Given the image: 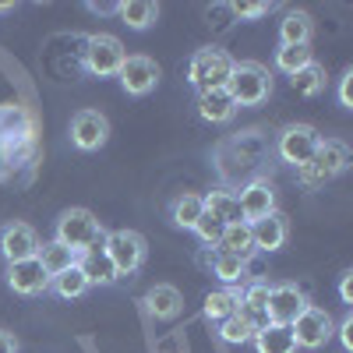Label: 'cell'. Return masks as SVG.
Returning a JSON list of instances; mask_svg holds the SVG:
<instances>
[{
    "instance_id": "obj_36",
    "label": "cell",
    "mask_w": 353,
    "mask_h": 353,
    "mask_svg": "<svg viewBox=\"0 0 353 353\" xmlns=\"http://www.w3.org/2000/svg\"><path fill=\"white\" fill-rule=\"evenodd\" d=\"M297 181H301L304 188H311V191H314V188H325V184H329V176L321 173L314 163H304V166H297Z\"/></svg>"
},
{
    "instance_id": "obj_42",
    "label": "cell",
    "mask_w": 353,
    "mask_h": 353,
    "mask_svg": "<svg viewBox=\"0 0 353 353\" xmlns=\"http://www.w3.org/2000/svg\"><path fill=\"white\" fill-rule=\"evenodd\" d=\"M117 8H121V4H99V0H92V4H88V11H92V14H117Z\"/></svg>"
},
{
    "instance_id": "obj_22",
    "label": "cell",
    "mask_w": 353,
    "mask_h": 353,
    "mask_svg": "<svg viewBox=\"0 0 353 353\" xmlns=\"http://www.w3.org/2000/svg\"><path fill=\"white\" fill-rule=\"evenodd\" d=\"M216 251H219V254H233V258L251 261V254H254L251 226H248V223H233V226H226V230H223V237H219V244H216Z\"/></svg>"
},
{
    "instance_id": "obj_8",
    "label": "cell",
    "mask_w": 353,
    "mask_h": 353,
    "mask_svg": "<svg viewBox=\"0 0 353 353\" xmlns=\"http://www.w3.org/2000/svg\"><path fill=\"white\" fill-rule=\"evenodd\" d=\"M318 141H321V134H318L311 124H290V128L279 134V141H276V152H279V159L290 163V166H304V163L314 159Z\"/></svg>"
},
{
    "instance_id": "obj_39",
    "label": "cell",
    "mask_w": 353,
    "mask_h": 353,
    "mask_svg": "<svg viewBox=\"0 0 353 353\" xmlns=\"http://www.w3.org/2000/svg\"><path fill=\"white\" fill-rule=\"evenodd\" d=\"M339 297H343V304H353V269H346L339 276Z\"/></svg>"
},
{
    "instance_id": "obj_25",
    "label": "cell",
    "mask_w": 353,
    "mask_h": 353,
    "mask_svg": "<svg viewBox=\"0 0 353 353\" xmlns=\"http://www.w3.org/2000/svg\"><path fill=\"white\" fill-rule=\"evenodd\" d=\"M36 258H39L43 272H46L50 279H53V276H61V272H68V269H74V265H78V254H74L71 248H64V244H57V241L43 244Z\"/></svg>"
},
{
    "instance_id": "obj_24",
    "label": "cell",
    "mask_w": 353,
    "mask_h": 353,
    "mask_svg": "<svg viewBox=\"0 0 353 353\" xmlns=\"http://www.w3.org/2000/svg\"><path fill=\"white\" fill-rule=\"evenodd\" d=\"M237 304H241V293L233 290V286H226V290H212L209 297H205V304H201V314L219 325V321H226L230 314H237Z\"/></svg>"
},
{
    "instance_id": "obj_35",
    "label": "cell",
    "mask_w": 353,
    "mask_h": 353,
    "mask_svg": "<svg viewBox=\"0 0 353 353\" xmlns=\"http://www.w3.org/2000/svg\"><path fill=\"white\" fill-rule=\"evenodd\" d=\"M269 8H272V4H261V0H237L230 11L237 14L241 21H254V18H261V14H269Z\"/></svg>"
},
{
    "instance_id": "obj_5",
    "label": "cell",
    "mask_w": 353,
    "mask_h": 353,
    "mask_svg": "<svg viewBox=\"0 0 353 353\" xmlns=\"http://www.w3.org/2000/svg\"><path fill=\"white\" fill-rule=\"evenodd\" d=\"M103 251L113 261L117 276H134L145 261V237L134 230H113L103 237Z\"/></svg>"
},
{
    "instance_id": "obj_13",
    "label": "cell",
    "mask_w": 353,
    "mask_h": 353,
    "mask_svg": "<svg viewBox=\"0 0 353 353\" xmlns=\"http://www.w3.org/2000/svg\"><path fill=\"white\" fill-rule=\"evenodd\" d=\"M237 201H241L244 223H254V219H261V216L276 212V188H272L269 176H254L251 184H244V188H241Z\"/></svg>"
},
{
    "instance_id": "obj_16",
    "label": "cell",
    "mask_w": 353,
    "mask_h": 353,
    "mask_svg": "<svg viewBox=\"0 0 353 353\" xmlns=\"http://www.w3.org/2000/svg\"><path fill=\"white\" fill-rule=\"evenodd\" d=\"M184 307V297H181V290L170 286V283H159L152 286L149 293H145V311H149V318L156 321H173L176 314H181Z\"/></svg>"
},
{
    "instance_id": "obj_3",
    "label": "cell",
    "mask_w": 353,
    "mask_h": 353,
    "mask_svg": "<svg viewBox=\"0 0 353 353\" xmlns=\"http://www.w3.org/2000/svg\"><path fill=\"white\" fill-rule=\"evenodd\" d=\"M233 74V57L226 50H212V46H205L191 57V64H188V81L198 88V92H209V88H226Z\"/></svg>"
},
{
    "instance_id": "obj_33",
    "label": "cell",
    "mask_w": 353,
    "mask_h": 353,
    "mask_svg": "<svg viewBox=\"0 0 353 353\" xmlns=\"http://www.w3.org/2000/svg\"><path fill=\"white\" fill-rule=\"evenodd\" d=\"M251 325L241 318V314H230L226 321H219V339L223 343H251Z\"/></svg>"
},
{
    "instance_id": "obj_4",
    "label": "cell",
    "mask_w": 353,
    "mask_h": 353,
    "mask_svg": "<svg viewBox=\"0 0 353 353\" xmlns=\"http://www.w3.org/2000/svg\"><path fill=\"white\" fill-rule=\"evenodd\" d=\"M226 92L233 96L237 106H261L272 92V78L261 64H233V74L226 81Z\"/></svg>"
},
{
    "instance_id": "obj_41",
    "label": "cell",
    "mask_w": 353,
    "mask_h": 353,
    "mask_svg": "<svg viewBox=\"0 0 353 353\" xmlns=\"http://www.w3.org/2000/svg\"><path fill=\"white\" fill-rule=\"evenodd\" d=\"M0 353H18V339L4 329H0Z\"/></svg>"
},
{
    "instance_id": "obj_37",
    "label": "cell",
    "mask_w": 353,
    "mask_h": 353,
    "mask_svg": "<svg viewBox=\"0 0 353 353\" xmlns=\"http://www.w3.org/2000/svg\"><path fill=\"white\" fill-rule=\"evenodd\" d=\"M237 314L251 325V332H258V329H265L269 325V311H261V307H248V304H237Z\"/></svg>"
},
{
    "instance_id": "obj_15",
    "label": "cell",
    "mask_w": 353,
    "mask_h": 353,
    "mask_svg": "<svg viewBox=\"0 0 353 353\" xmlns=\"http://www.w3.org/2000/svg\"><path fill=\"white\" fill-rule=\"evenodd\" d=\"M251 226V241H254V251H279L290 237V223L283 212H269V216H261Z\"/></svg>"
},
{
    "instance_id": "obj_18",
    "label": "cell",
    "mask_w": 353,
    "mask_h": 353,
    "mask_svg": "<svg viewBox=\"0 0 353 353\" xmlns=\"http://www.w3.org/2000/svg\"><path fill=\"white\" fill-rule=\"evenodd\" d=\"M78 269H81V276L88 279V286H113L117 279H121L103 248H92V251L78 254Z\"/></svg>"
},
{
    "instance_id": "obj_17",
    "label": "cell",
    "mask_w": 353,
    "mask_h": 353,
    "mask_svg": "<svg viewBox=\"0 0 353 353\" xmlns=\"http://www.w3.org/2000/svg\"><path fill=\"white\" fill-rule=\"evenodd\" d=\"M237 113V103L226 88H209V92H198V117L209 124H226Z\"/></svg>"
},
{
    "instance_id": "obj_43",
    "label": "cell",
    "mask_w": 353,
    "mask_h": 353,
    "mask_svg": "<svg viewBox=\"0 0 353 353\" xmlns=\"http://www.w3.org/2000/svg\"><path fill=\"white\" fill-rule=\"evenodd\" d=\"M198 261L205 265V269H212V261H216V251H209V248H205V251L198 254Z\"/></svg>"
},
{
    "instance_id": "obj_1",
    "label": "cell",
    "mask_w": 353,
    "mask_h": 353,
    "mask_svg": "<svg viewBox=\"0 0 353 353\" xmlns=\"http://www.w3.org/2000/svg\"><path fill=\"white\" fill-rule=\"evenodd\" d=\"M36 152V121L18 103L0 106V159L8 166H21Z\"/></svg>"
},
{
    "instance_id": "obj_31",
    "label": "cell",
    "mask_w": 353,
    "mask_h": 353,
    "mask_svg": "<svg viewBox=\"0 0 353 353\" xmlns=\"http://www.w3.org/2000/svg\"><path fill=\"white\" fill-rule=\"evenodd\" d=\"M212 276L226 286H237L248 279V261L244 258H233V254H219L216 251V261H212Z\"/></svg>"
},
{
    "instance_id": "obj_9",
    "label": "cell",
    "mask_w": 353,
    "mask_h": 353,
    "mask_svg": "<svg viewBox=\"0 0 353 353\" xmlns=\"http://www.w3.org/2000/svg\"><path fill=\"white\" fill-rule=\"evenodd\" d=\"M106 138H110V121L99 110H78L71 117V141H74V149L96 152V149L106 145Z\"/></svg>"
},
{
    "instance_id": "obj_21",
    "label": "cell",
    "mask_w": 353,
    "mask_h": 353,
    "mask_svg": "<svg viewBox=\"0 0 353 353\" xmlns=\"http://www.w3.org/2000/svg\"><path fill=\"white\" fill-rule=\"evenodd\" d=\"M205 201V212H212L223 226H233V223H244V212H241V201L233 191H209V194H201Z\"/></svg>"
},
{
    "instance_id": "obj_34",
    "label": "cell",
    "mask_w": 353,
    "mask_h": 353,
    "mask_svg": "<svg viewBox=\"0 0 353 353\" xmlns=\"http://www.w3.org/2000/svg\"><path fill=\"white\" fill-rule=\"evenodd\" d=\"M241 304L265 311V304H269V283H248L244 293H241Z\"/></svg>"
},
{
    "instance_id": "obj_2",
    "label": "cell",
    "mask_w": 353,
    "mask_h": 353,
    "mask_svg": "<svg viewBox=\"0 0 353 353\" xmlns=\"http://www.w3.org/2000/svg\"><path fill=\"white\" fill-rule=\"evenodd\" d=\"M103 237H106V230L99 226V219L88 209H68L57 219V237L53 241L71 248L74 254H85L92 248H103Z\"/></svg>"
},
{
    "instance_id": "obj_10",
    "label": "cell",
    "mask_w": 353,
    "mask_h": 353,
    "mask_svg": "<svg viewBox=\"0 0 353 353\" xmlns=\"http://www.w3.org/2000/svg\"><path fill=\"white\" fill-rule=\"evenodd\" d=\"M117 78H121L128 96H149L156 88V81H159V64L152 61V57H145V53H134V57H124Z\"/></svg>"
},
{
    "instance_id": "obj_23",
    "label": "cell",
    "mask_w": 353,
    "mask_h": 353,
    "mask_svg": "<svg viewBox=\"0 0 353 353\" xmlns=\"http://www.w3.org/2000/svg\"><path fill=\"white\" fill-rule=\"evenodd\" d=\"M311 32H314V21L307 11H290L283 21H279V46H301V43H311Z\"/></svg>"
},
{
    "instance_id": "obj_19",
    "label": "cell",
    "mask_w": 353,
    "mask_h": 353,
    "mask_svg": "<svg viewBox=\"0 0 353 353\" xmlns=\"http://www.w3.org/2000/svg\"><path fill=\"white\" fill-rule=\"evenodd\" d=\"M311 163L332 181V176H339V173L350 166V149H346L343 141H336V138L318 141V149H314V159H311Z\"/></svg>"
},
{
    "instance_id": "obj_7",
    "label": "cell",
    "mask_w": 353,
    "mask_h": 353,
    "mask_svg": "<svg viewBox=\"0 0 353 353\" xmlns=\"http://www.w3.org/2000/svg\"><path fill=\"white\" fill-rule=\"evenodd\" d=\"M290 329H293V339H297L301 350H321V346L332 339V332H336L332 314L325 307H318V304H307Z\"/></svg>"
},
{
    "instance_id": "obj_26",
    "label": "cell",
    "mask_w": 353,
    "mask_h": 353,
    "mask_svg": "<svg viewBox=\"0 0 353 353\" xmlns=\"http://www.w3.org/2000/svg\"><path fill=\"white\" fill-rule=\"evenodd\" d=\"M117 14L124 18V25H128V28H134V32H145L149 25H156L159 8L152 4V0H124V4L117 8Z\"/></svg>"
},
{
    "instance_id": "obj_12",
    "label": "cell",
    "mask_w": 353,
    "mask_h": 353,
    "mask_svg": "<svg viewBox=\"0 0 353 353\" xmlns=\"http://www.w3.org/2000/svg\"><path fill=\"white\" fill-rule=\"evenodd\" d=\"M39 233L28 226V223H8L0 230V254L4 261H25V258H36L39 254Z\"/></svg>"
},
{
    "instance_id": "obj_38",
    "label": "cell",
    "mask_w": 353,
    "mask_h": 353,
    "mask_svg": "<svg viewBox=\"0 0 353 353\" xmlns=\"http://www.w3.org/2000/svg\"><path fill=\"white\" fill-rule=\"evenodd\" d=\"M339 103L343 106H353V71H346L343 81H339Z\"/></svg>"
},
{
    "instance_id": "obj_20",
    "label": "cell",
    "mask_w": 353,
    "mask_h": 353,
    "mask_svg": "<svg viewBox=\"0 0 353 353\" xmlns=\"http://www.w3.org/2000/svg\"><path fill=\"white\" fill-rule=\"evenodd\" d=\"M254 350L258 353H297V339H293V329L290 325H265V329H258L254 336Z\"/></svg>"
},
{
    "instance_id": "obj_40",
    "label": "cell",
    "mask_w": 353,
    "mask_h": 353,
    "mask_svg": "<svg viewBox=\"0 0 353 353\" xmlns=\"http://www.w3.org/2000/svg\"><path fill=\"white\" fill-rule=\"evenodd\" d=\"M336 332H339V343H343L346 350H353V314H346V318L339 321Z\"/></svg>"
},
{
    "instance_id": "obj_11",
    "label": "cell",
    "mask_w": 353,
    "mask_h": 353,
    "mask_svg": "<svg viewBox=\"0 0 353 353\" xmlns=\"http://www.w3.org/2000/svg\"><path fill=\"white\" fill-rule=\"evenodd\" d=\"M304 307H307V293L301 286H293V283L269 286V304H265V311H269L272 325H293Z\"/></svg>"
},
{
    "instance_id": "obj_29",
    "label": "cell",
    "mask_w": 353,
    "mask_h": 353,
    "mask_svg": "<svg viewBox=\"0 0 353 353\" xmlns=\"http://www.w3.org/2000/svg\"><path fill=\"white\" fill-rule=\"evenodd\" d=\"M314 61V50L311 43H301V46H279L276 50V68L283 74H297L301 68H307Z\"/></svg>"
},
{
    "instance_id": "obj_28",
    "label": "cell",
    "mask_w": 353,
    "mask_h": 353,
    "mask_svg": "<svg viewBox=\"0 0 353 353\" xmlns=\"http://www.w3.org/2000/svg\"><path fill=\"white\" fill-rule=\"evenodd\" d=\"M50 290H53L61 301H78V297H85V293H88V279L81 276V269L74 265V269L53 276V279H50Z\"/></svg>"
},
{
    "instance_id": "obj_32",
    "label": "cell",
    "mask_w": 353,
    "mask_h": 353,
    "mask_svg": "<svg viewBox=\"0 0 353 353\" xmlns=\"http://www.w3.org/2000/svg\"><path fill=\"white\" fill-rule=\"evenodd\" d=\"M223 230H226V226H223L212 212H201L191 233H194V237H198L205 248H216V244H219V237H223Z\"/></svg>"
},
{
    "instance_id": "obj_30",
    "label": "cell",
    "mask_w": 353,
    "mask_h": 353,
    "mask_svg": "<svg viewBox=\"0 0 353 353\" xmlns=\"http://www.w3.org/2000/svg\"><path fill=\"white\" fill-rule=\"evenodd\" d=\"M290 88L297 96H318L321 88H325V68L321 64H307V68H301L297 74H290Z\"/></svg>"
},
{
    "instance_id": "obj_27",
    "label": "cell",
    "mask_w": 353,
    "mask_h": 353,
    "mask_svg": "<svg viewBox=\"0 0 353 353\" xmlns=\"http://www.w3.org/2000/svg\"><path fill=\"white\" fill-rule=\"evenodd\" d=\"M201 212H205V201H201V194L184 191L181 198L173 201L170 219H173V226H181V230H194V223H198V216H201Z\"/></svg>"
},
{
    "instance_id": "obj_14",
    "label": "cell",
    "mask_w": 353,
    "mask_h": 353,
    "mask_svg": "<svg viewBox=\"0 0 353 353\" xmlns=\"http://www.w3.org/2000/svg\"><path fill=\"white\" fill-rule=\"evenodd\" d=\"M8 286L21 297H39L50 290V276L43 272L39 258H25V261H11L8 265Z\"/></svg>"
},
{
    "instance_id": "obj_6",
    "label": "cell",
    "mask_w": 353,
    "mask_h": 353,
    "mask_svg": "<svg viewBox=\"0 0 353 353\" xmlns=\"http://www.w3.org/2000/svg\"><path fill=\"white\" fill-rule=\"evenodd\" d=\"M124 43L117 36H106V32H96L85 39V71L88 74H99V78H113L124 64Z\"/></svg>"
}]
</instances>
